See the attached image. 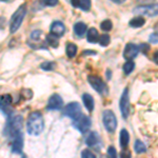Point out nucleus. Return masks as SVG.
I'll return each instance as SVG.
<instances>
[{
	"label": "nucleus",
	"mask_w": 158,
	"mask_h": 158,
	"mask_svg": "<svg viewBox=\"0 0 158 158\" xmlns=\"http://www.w3.org/2000/svg\"><path fill=\"white\" fill-rule=\"evenodd\" d=\"M44 128V119L40 112H33L27 117V133L33 136H37L43 131Z\"/></svg>",
	"instance_id": "f257e3e1"
},
{
	"label": "nucleus",
	"mask_w": 158,
	"mask_h": 158,
	"mask_svg": "<svg viewBox=\"0 0 158 158\" xmlns=\"http://www.w3.org/2000/svg\"><path fill=\"white\" fill-rule=\"evenodd\" d=\"M4 134L11 137L12 139L22 134V117L20 115H16L7 119L6 129H4Z\"/></svg>",
	"instance_id": "f03ea898"
},
{
	"label": "nucleus",
	"mask_w": 158,
	"mask_h": 158,
	"mask_svg": "<svg viewBox=\"0 0 158 158\" xmlns=\"http://www.w3.org/2000/svg\"><path fill=\"white\" fill-rule=\"evenodd\" d=\"M25 13H27L25 6H19L18 10L14 13V15H13L12 18H11V22H10V32H11L12 34L16 32V31L20 27L22 21H23Z\"/></svg>",
	"instance_id": "7ed1b4c3"
},
{
	"label": "nucleus",
	"mask_w": 158,
	"mask_h": 158,
	"mask_svg": "<svg viewBox=\"0 0 158 158\" xmlns=\"http://www.w3.org/2000/svg\"><path fill=\"white\" fill-rule=\"evenodd\" d=\"M62 114L67 117H70L73 121L77 120L79 117L82 115V113H81L80 104H79L78 102H76V101L69 103L68 106H65V108L63 109Z\"/></svg>",
	"instance_id": "20e7f679"
},
{
	"label": "nucleus",
	"mask_w": 158,
	"mask_h": 158,
	"mask_svg": "<svg viewBox=\"0 0 158 158\" xmlns=\"http://www.w3.org/2000/svg\"><path fill=\"white\" fill-rule=\"evenodd\" d=\"M102 121L103 124L106 127V131L112 133L114 132L117 128V119L116 116L111 110H106L102 113Z\"/></svg>",
	"instance_id": "39448f33"
},
{
	"label": "nucleus",
	"mask_w": 158,
	"mask_h": 158,
	"mask_svg": "<svg viewBox=\"0 0 158 158\" xmlns=\"http://www.w3.org/2000/svg\"><path fill=\"white\" fill-rule=\"evenodd\" d=\"M88 81L92 85V88H93L96 92H98L99 94L106 95V94L108 93V89H106V82H104L100 77L90 75V76H88Z\"/></svg>",
	"instance_id": "423d86ee"
},
{
	"label": "nucleus",
	"mask_w": 158,
	"mask_h": 158,
	"mask_svg": "<svg viewBox=\"0 0 158 158\" xmlns=\"http://www.w3.org/2000/svg\"><path fill=\"white\" fill-rule=\"evenodd\" d=\"M134 14L146 15V16L154 17L158 15V3L148 4V6H136L133 11Z\"/></svg>",
	"instance_id": "0eeeda50"
},
{
	"label": "nucleus",
	"mask_w": 158,
	"mask_h": 158,
	"mask_svg": "<svg viewBox=\"0 0 158 158\" xmlns=\"http://www.w3.org/2000/svg\"><path fill=\"white\" fill-rule=\"evenodd\" d=\"M120 112L121 115L124 119H127L129 117L130 114V99H129V89L126 88L123 90L120 97Z\"/></svg>",
	"instance_id": "6e6552de"
},
{
	"label": "nucleus",
	"mask_w": 158,
	"mask_h": 158,
	"mask_svg": "<svg viewBox=\"0 0 158 158\" xmlns=\"http://www.w3.org/2000/svg\"><path fill=\"white\" fill-rule=\"evenodd\" d=\"M73 126L80 133H85L89 130V128L91 127V120L88 116L81 115L77 120L73 121Z\"/></svg>",
	"instance_id": "1a4fd4ad"
},
{
	"label": "nucleus",
	"mask_w": 158,
	"mask_h": 158,
	"mask_svg": "<svg viewBox=\"0 0 158 158\" xmlns=\"http://www.w3.org/2000/svg\"><path fill=\"white\" fill-rule=\"evenodd\" d=\"M63 100L61 98L60 95L58 94H53L52 96L49 98L47 104V110L48 111H55V110H60L62 108Z\"/></svg>",
	"instance_id": "9d476101"
},
{
	"label": "nucleus",
	"mask_w": 158,
	"mask_h": 158,
	"mask_svg": "<svg viewBox=\"0 0 158 158\" xmlns=\"http://www.w3.org/2000/svg\"><path fill=\"white\" fill-rule=\"evenodd\" d=\"M139 53V47L134 43H128L123 51V58L128 61H132Z\"/></svg>",
	"instance_id": "9b49d317"
},
{
	"label": "nucleus",
	"mask_w": 158,
	"mask_h": 158,
	"mask_svg": "<svg viewBox=\"0 0 158 158\" xmlns=\"http://www.w3.org/2000/svg\"><path fill=\"white\" fill-rule=\"evenodd\" d=\"M1 110L2 113L6 114V116H10L12 114V110L10 106L12 104V96L9 94H4L1 96Z\"/></svg>",
	"instance_id": "f8f14e48"
},
{
	"label": "nucleus",
	"mask_w": 158,
	"mask_h": 158,
	"mask_svg": "<svg viewBox=\"0 0 158 158\" xmlns=\"http://www.w3.org/2000/svg\"><path fill=\"white\" fill-rule=\"evenodd\" d=\"M50 32L51 34L54 35L56 37H61L63 36V34L65 32V27L61 21H54L52 25H51Z\"/></svg>",
	"instance_id": "ddd939ff"
},
{
	"label": "nucleus",
	"mask_w": 158,
	"mask_h": 158,
	"mask_svg": "<svg viewBox=\"0 0 158 158\" xmlns=\"http://www.w3.org/2000/svg\"><path fill=\"white\" fill-rule=\"evenodd\" d=\"M22 149H23V137H22V134H20L13 138L12 152L14 154H20L22 152Z\"/></svg>",
	"instance_id": "4468645a"
},
{
	"label": "nucleus",
	"mask_w": 158,
	"mask_h": 158,
	"mask_svg": "<svg viewBox=\"0 0 158 158\" xmlns=\"http://www.w3.org/2000/svg\"><path fill=\"white\" fill-rule=\"evenodd\" d=\"M100 142V139H99V135L96 133V132H91L89 134V136L85 138V143L88 147H92V148H97V144Z\"/></svg>",
	"instance_id": "2eb2a0df"
},
{
	"label": "nucleus",
	"mask_w": 158,
	"mask_h": 158,
	"mask_svg": "<svg viewBox=\"0 0 158 158\" xmlns=\"http://www.w3.org/2000/svg\"><path fill=\"white\" fill-rule=\"evenodd\" d=\"M71 3H72L73 6L78 7V9L82 10L85 12L90 11L91 9V2L89 0H80V1H78V0H72Z\"/></svg>",
	"instance_id": "dca6fc26"
},
{
	"label": "nucleus",
	"mask_w": 158,
	"mask_h": 158,
	"mask_svg": "<svg viewBox=\"0 0 158 158\" xmlns=\"http://www.w3.org/2000/svg\"><path fill=\"white\" fill-rule=\"evenodd\" d=\"M99 33L98 31L94 27H91L90 30L88 31V34H86V40H88L90 43H96L97 41H99Z\"/></svg>",
	"instance_id": "f3484780"
},
{
	"label": "nucleus",
	"mask_w": 158,
	"mask_h": 158,
	"mask_svg": "<svg viewBox=\"0 0 158 158\" xmlns=\"http://www.w3.org/2000/svg\"><path fill=\"white\" fill-rule=\"evenodd\" d=\"M82 101H83V104H85V106L89 112L93 111L94 106H95V103H94V98L92 97L91 95H89V94H83Z\"/></svg>",
	"instance_id": "a211bd4d"
},
{
	"label": "nucleus",
	"mask_w": 158,
	"mask_h": 158,
	"mask_svg": "<svg viewBox=\"0 0 158 158\" xmlns=\"http://www.w3.org/2000/svg\"><path fill=\"white\" fill-rule=\"evenodd\" d=\"M119 141H120V147L122 149H126L128 147L130 141V135L126 129H122L120 131V139H119Z\"/></svg>",
	"instance_id": "6ab92c4d"
},
{
	"label": "nucleus",
	"mask_w": 158,
	"mask_h": 158,
	"mask_svg": "<svg viewBox=\"0 0 158 158\" xmlns=\"http://www.w3.org/2000/svg\"><path fill=\"white\" fill-rule=\"evenodd\" d=\"M74 32H75V34L77 35L78 37H82L83 35L85 34L86 32V25L85 23H83V22H76L75 24H74Z\"/></svg>",
	"instance_id": "aec40b11"
},
{
	"label": "nucleus",
	"mask_w": 158,
	"mask_h": 158,
	"mask_svg": "<svg viewBox=\"0 0 158 158\" xmlns=\"http://www.w3.org/2000/svg\"><path fill=\"white\" fill-rule=\"evenodd\" d=\"M144 23H146V19L142 18L141 16H138V17H135V18H133L132 20H130L129 25L131 27L137 29V27H141Z\"/></svg>",
	"instance_id": "412c9836"
},
{
	"label": "nucleus",
	"mask_w": 158,
	"mask_h": 158,
	"mask_svg": "<svg viewBox=\"0 0 158 158\" xmlns=\"http://www.w3.org/2000/svg\"><path fill=\"white\" fill-rule=\"evenodd\" d=\"M65 53H67V56L69 58H74L76 53H77V45L72 42H69L67 44V48H65Z\"/></svg>",
	"instance_id": "4be33fe9"
},
{
	"label": "nucleus",
	"mask_w": 158,
	"mask_h": 158,
	"mask_svg": "<svg viewBox=\"0 0 158 158\" xmlns=\"http://www.w3.org/2000/svg\"><path fill=\"white\" fill-rule=\"evenodd\" d=\"M45 42H47L48 44H49L50 47H52V48H58V45H59L58 37L52 35L51 33H50V34H48L47 37H45Z\"/></svg>",
	"instance_id": "5701e85b"
},
{
	"label": "nucleus",
	"mask_w": 158,
	"mask_h": 158,
	"mask_svg": "<svg viewBox=\"0 0 158 158\" xmlns=\"http://www.w3.org/2000/svg\"><path fill=\"white\" fill-rule=\"evenodd\" d=\"M134 149H135V151H136V153H138V154H141V153H144L147 151L146 144L142 141H140V140H136V141H135Z\"/></svg>",
	"instance_id": "b1692460"
},
{
	"label": "nucleus",
	"mask_w": 158,
	"mask_h": 158,
	"mask_svg": "<svg viewBox=\"0 0 158 158\" xmlns=\"http://www.w3.org/2000/svg\"><path fill=\"white\" fill-rule=\"evenodd\" d=\"M134 69H135V63L133 62V61H127V62L123 64L122 70H123V72L126 75H129V74H131L132 72H133Z\"/></svg>",
	"instance_id": "393cba45"
},
{
	"label": "nucleus",
	"mask_w": 158,
	"mask_h": 158,
	"mask_svg": "<svg viewBox=\"0 0 158 158\" xmlns=\"http://www.w3.org/2000/svg\"><path fill=\"white\" fill-rule=\"evenodd\" d=\"M55 67H56V64L53 61H44V62H42L41 64H40V68H41L43 71H52V70H54Z\"/></svg>",
	"instance_id": "a878e982"
},
{
	"label": "nucleus",
	"mask_w": 158,
	"mask_h": 158,
	"mask_svg": "<svg viewBox=\"0 0 158 158\" xmlns=\"http://www.w3.org/2000/svg\"><path fill=\"white\" fill-rule=\"evenodd\" d=\"M112 27H113V23H112V21L109 19L103 20V21L100 23V29L102 31H104V32H109V31H111Z\"/></svg>",
	"instance_id": "bb28decb"
},
{
	"label": "nucleus",
	"mask_w": 158,
	"mask_h": 158,
	"mask_svg": "<svg viewBox=\"0 0 158 158\" xmlns=\"http://www.w3.org/2000/svg\"><path fill=\"white\" fill-rule=\"evenodd\" d=\"M110 41H111V37L108 34L101 35L100 38H99V43H100L101 47H108Z\"/></svg>",
	"instance_id": "cd10ccee"
},
{
	"label": "nucleus",
	"mask_w": 158,
	"mask_h": 158,
	"mask_svg": "<svg viewBox=\"0 0 158 158\" xmlns=\"http://www.w3.org/2000/svg\"><path fill=\"white\" fill-rule=\"evenodd\" d=\"M20 96H21L23 99H31L33 97V92L32 90H29V89H24V90L21 91V94H20Z\"/></svg>",
	"instance_id": "c85d7f7f"
},
{
	"label": "nucleus",
	"mask_w": 158,
	"mask_h": 158,
	"mask_svg": "<svg viewBox=\"0 0 158 158\" xmlns=\"http://www.w3.org/2000/svg\"><path fill=\"white\" fill-rule=\"evenodd\" d=\"M106 158H117L116 149L114 147H109L108 152H106Z\"/></svg>",
	"instance_id": "c756f323"
},
{
	"label": "nucleus",
	"mask_w": 158,
	"mask_h": 158,
	"mask_svg": "<svg viewBox=\"0 0 158 158\" xmlns=\"http://www.w3.org/2000/svg\"><path fill=\"white\" fill-rule=\"evenodd\" d=\"M42 34V32L40 30H35L32 32V34H31V39L33 40H39L40 39V35Z\"/></svg>",
	"instance_id": "7c9ffc66"
},
{
	"label": "nucleus",
	"mask_w": 158,
	"mask_h": 158,
	"mask_svg": "<svg viewBox=\"0 0 158 158\" xmlns=\"http://www.w3.org/2000/svg\"><path fill=\"white\" fill-rule=\"evenodd\" d=\"M81 157L82 158H96L95 155H94L91 151H89V150H83L82 154H81Z\"/></svg>",
	"instance_id": "2f4dec72"
},
{
	"label": "nucleus",
	"mask_w": 158,
	"mask_h": 158,
	"mask_svg": "<svg viewBox=\"0 0 158 158\" xmlns=\"http://www.w3.org/2000/svg\"><path fill=\"white\" fill-rule=\"evenodd\" d=\"M150 50V45L148 43H141L139 45V51H141L143 54H147V52Z\"/></svg>",
	"instance_id": "473e14b6"
},
{
	"label": "nucleus",
	"mask_w": 158,
	"mask_h": 158,
	"mask_svg": "<svg viewBox=\"0 0 158 158\" xmlns=\"http://www.w3.org/2000/svg\"><path fill=\"white\" fill-rule=\"evenodd\" d=\"M149 41L151 43H158V34L157 33H153V34L150 35Z\"/></svg>",
	"instance_id": "72a5a7b5"
},
{
	"label": "nucleus",
	"mask_w": 158,
	"mask_h": 158,
	"mask_svg": "<svg viewBox=\"0 0 158 158\" xmlns=\"http://www.w3.org/2000/svg\"><path fill=\"white\" fill-rule=\"evenodd\" d=\"M42 3L44 6H54L58 3L57 0H47V1H42Z\"/></svg>",
	"instance_id": "f704fd0d"
},
{
	"label": "nucleus",
	"mask_w": 158,
	"mask_h": 158,
	"mask_svg": "<svg viewBox=\"0 0 158 158\" xmlns=\"http://www.w3.org/2000/svg\"><path fill=\"white\" fill-rule=\"evenodd\" d=\"M120 158H132L131 156V152L130 151H122Z\"/></svg>",
	"instance_id": "c9c22d12"
},
{
	"label": "nucleus",
	"mask_w": 158,
	"mask_h": 158,
	"mask_svg": "<svg viewBox=\"0 0 158 158\" xmlns=\"http://www.w3.org/2000/svg\"><path fill=\"white\" fill-rule=\"evenodd\" d=\"M83 55H96V52L95 51H92V50H85V51H83V53H82Z\"/></svg>",
	"instance_id": "e433bc0d"
},
{
	"label": "nucleus",
	"mask_w": 158,
	"mask_h": 158,
	"mask_svg": "<svg viewBox=\"0 0 158 158\" xmlns=\"http://www.w3.org/2000/svg\"><path fill=\"white\" fill-rule=\"evenodd\" d=\"M153 60H154L155 63H157V64H158V51H157V52H155L154 55H153Z\"/></svg>",
	"instance_id": "4c0bfd02"
},
{
	"label": "nucleus",
	"mask_w": 158,
	"mask_h": 158,
	"mask_svg": "<svg viewBox=\"0 0 158 158\" xmlns=\"http://www.w3.org/2000/svg\"><path fill=\"white\" fill-rule=\"evenodd\" d=\"M106 75H108V79H111V71H108V72H106Z\"/></svg>",
	"instance_id": "58836bf2"
},
{
	"label": "nucleus",
	"mask_w": 158,
	"mask_h": 158,
	"mask_svg": "<svg viewBox=\"0 0 158 158\" xmlns=\"http://www.w3.org/2000/svg\"><path fill=\"white\" fill-rule=\"evenodd\" d=\"M154 30L156 31V32H157V34H158V22H157L156 24H155V27H154Z\"/></svg>",
	"instance_id": "ea45409f"
},
{
	"label": "nucleus",
	"mask_w": 158,
	"mask_h": 158,
	"mask_svg": "<svg viewBox=\"0 0 158 158\" xmlns=\"http://www.w3.org/2000/svg\"><path fill=\"white\" fill-rule=\"evenodd\" d=\"M22 158H27V156H24V155H23V156H22Z\"/></svg>",
	"instance_id": "a19ab883"
}]
</instances>
